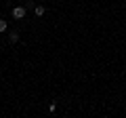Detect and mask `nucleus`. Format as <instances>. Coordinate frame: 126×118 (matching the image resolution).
I'll list each match as a JSON object with an SVG mask.
<instances>
[{
  "mask_svg": "<svg viewBox=\"0 0 126 118\" xmlns=\"http://www.w3.org/2000/svg\"><path fill=\"white\" fill-rule=\"evenodd\" d=\"M11 15H13L15 19H23L25 17V9H23V6H15V9L11 11Z\"/></svg>",
  "mask_w": 126,
  "mask_h": 118,
  "instance_id": "f257e3e1",
  "label": "nucleus"
},
{
  "mask_svg": "<svg viewBox=\"0 0 126 118\" xmlns=\"http://www.w3.org/2000/svg\"><path fill=\"white\" fill-rule=\"evenodd\" d=\"M34 13H36V17H42L46 11H44V6H42V4H36V6H34Z\"/></svg>",
  "mask_w": 126,
  "mask_h": 118,
  "instance_id": "f03ea898",
  "label": "nucleus"
},
{
  "mask_svg": "<svg viewBox=\"0 0 126 118\" xmlns=\"http://www.w3.org/2000/svg\"><path fill=\"white\" fill-rule=\"evenodd\" d=\"M9 40H11V42H17V40H19V32H11V34H9Z\"/></svg>",
  "mask_w": 126,
  "mask_h": 118,
  "instance_id": "7ed1b4c3",
  "label": "nucleus"
},
{
  "mask_svg": "<svg viewBox=\"0 0 126 118\" xmlns=\"http://www.w3.org/2000/svg\"><path fill=\"white\" fill-rule=\"evenodd\" d=\"M6 27H9V25H6V21H4V19H0V34L6 32Z\"/></svg>",
  "mask_w": 126,
  "mask_h": 118,
  "instance_id": "20e7f679",
  "label": "nucleus"
}]
</instances>
